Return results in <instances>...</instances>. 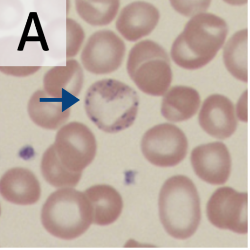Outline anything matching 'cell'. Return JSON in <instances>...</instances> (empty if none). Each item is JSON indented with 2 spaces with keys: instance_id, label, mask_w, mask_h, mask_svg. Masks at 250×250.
<instances>
[{
  "instance_id": "4",
  "label": "cell",
  "mask_w": 250,
  "mask_h": 250,
  "mask_svg": "<svg viewBox=\"0 0 250 250\" xmlns=\"http://www.w3.org/2000/svg\"><path fill=\"white\" fill-rule=\"evenodd\" d=\"M41 221L52 236L73 240L84 234L93 223L92 207L83 192L62 188L46 199L41 209Z\"/></svg>"
},
{
  "instance_id": "11",
  "label": "cell",
  "mask_w": 250,
  "mask_h": 250,
  "mask_svg": "<svg viewBox=\"0 0 250 250\" xmlns=\"http://www.w3.org/2000/svg\"><path fill=\"white\" fill-rule=\"evenodd\" d=\"M198 122L201 128L209 135L220 140L229 138L237 126L233 103L224 95H210L202 104Z\"/></svg>"
},
{
  "instance_id": "17",
  "label": "cell",
  "mask_w": 250,
  "mask_h": 250,
  "mask_svg": "<svg viewBox=\"0 0 250 250\" xmlns=\"http://www.w3.org/2000/svg\"><path fill=\"white\" fill-rule=\"evenodd\" d=\"M200 103V96L196 89L189 86L176 85L165 94L161 111L163 116L169 121L182 122L196 113Z\"/></svg>"
},
{
  "instance_id": "25",
  "label": "cell",
  "mask_w": 250,
  "mask_h": 250,
  "mask_svg": "<svg viewBox=\"0 0 250 250\" xmlns=\"http://www.w3.org/2000/svg\"><path fill=\"white\" fill-rule=\"evenodd\" d=\"M227 3H229L231 5H242L243 4H245V3L247 2V1H243V0H228L226 1Z\"/></svg>"
},
{
  "instance_id": "21",
  "label": "cell",
  "mask_w": 250,
  "mask_h": 250,
  "mask_svg": "<svg viewBox=\"0 0 250 250\" xmlns=\"http://www.w3.org/2000/svg\"><path fill=\"white\" fill-rule=\"evenodd\" d=\"M66 58L73 59L80 52L85 42V33L83 26L75 19L66 18Z\"/></svg>"
},
{
  "instance_id": "15",
  "label": "cell",
  "mask_w": 250,
  "mask_h": 250,
  "mask_svg": "<svg viewBox=\"0 0 250 250\" xmlns=\"http://www.w3.org/2000/svg\"><path fill=\"white\" fill-rule=\"evenodd\" d=\"M70 107L62 99L52 97L43 89H38L29 98L27 111L30 119L38 126L56 129L68 119Z\"/></svg>"
},
{
  "instance_id": "2",
  "label": "cell",
  "mask_w": 250,
  "mask_h": 250,
  "mask_svg": "<svg viewBox=\"0 0 250 250\" xmlns=\"http://www.w3.org/2000/svg\"><path fill=\"white\" fill-rule=\"evenodd\" d=\"M228 32L227 23L221 17L208 12L197 14L188 21L174 41L171 58L183 68H200L223 48Z\"/></svg>"
},
{
  "instance_id": "6",
  "label": "cell",
  "mask_w": 250,
  "mask_h": 250,
  "mask_svg": "<svg viewBox=\"0 0 250 250\" xmlns=\"http://www.w3.org/2000/svg\"><path fill=\"white\" fill-rule=\"evenodd\" d=\"M52 145L61 165L74 173H82L96 153L97 144L93 133L86 125L77 122L61 127Z\"/></svg>"
},
{
  "instance_id": "14",
  "label": "cell",
  "mask_w": 250,
  "mask_h": 250,
  "mask_svg": "<svg viewBox=\"0 0 250 250\" xmlns=\"http://www.w3.org/2000/svg\"><path fill=\"white\" fill-rule=\"evenodd\" d=\"M84 75L80 62L67 59L64 65L53 66L44 73L43 89L50 96L62 99L64 92L77 97L83 88Z\"/></svg>"
},
{
  "instance_id": "3",
  "label": "cell",
  "mask_w": 250,
  "mask_h": 250,
  "mask_svg": "<svg viewBox=\"0 0 250 250\" xmlns=\"http://www.w3.org/2000/svg\"><path fill=\"white\" fill-rule=\"evenodd\" d=\"M158 204L161 222L168 234L186 239L195 233L201 220L200 201L188 177L177 175L167 179L161 188Z\"/></svg>"
},
{
  "instance_id": "10",
  "label": "cell",
  "mask_w": 250,
  "mask_h": 250,
  "mask_svg": "<svg viewBox=\"0 0 250 250\" xmlns=\"http://www.w3.org/2000/svg\"><path fill=\"white\" fill-rule=\"evenodd\" d=\"M190 162L196 175L209 184L223 185L230 176L231 156L227 146L222 142L196 146L191 153Z\"/></svg>"
},
{
  "instance_id": "1",
  "label": "cell",
  "mask_w": 250,
  "mask_h": 250,
  "mask_svg": "<svg viewBox=\"0 0 250 250\" xmlns=\"http://www.w3.org/2000/svg\"><path fill=\"white\" fill-rule=\"evenodd\" d=\"M139 103L136 91L124 83L110 78L93 82L84 97L88 118L100 129L110 133L124 130L133 124Z\"/></svg>"
},
{
  "instance_id": "12",
  "label": "cell",
  "mask_w": 250,
  "mask_h": 250,
  "mask_svg": "<svg viewBox=\"0 0 250 250\" xmlns=\"http://www.w3.org/2000/svg\"><path fill=\"white\" fill-rule=\"evenodd\" d=\"M159 19V10L153 4L135 1L122 9L116 21V27L124 38L134 42L149 34Z\"/></svg>"
},
{
  "instance_id": "24",
  "label": "cell",
  "mask_w": 250,
  "mask_h": 250,
  "mask_svg": "<svg viewBox=\"0 0 250 250\" xmlns=\"http://www.w3.org/2000/svg\"><path fill=\"white\" fill-rule=\"evenodd\" d=\"M248 90L246 89L239 98L235 109L236 116L241 121L248 122Z\"/></svg>"
},
{
  "instance_id": "16",
  "label": "cell",
  "mask_w": 250,
  "mask_h": 250,
  "mask_svg": "<svg viewBox=\"0 0 250 250\" xmlns=\"http://www.w3.org/2000/svg\"><path fill=\"white\" fill-rule=\"evenodd\" d=\"M83 192L92 207L93 223L107 226L119 218L123 202L120 194L113 187L105 184L96 185Z\"/></svg>"
},
{
  "instance_id": "8",
  "label": "cell",
  "mask_w": 250,
  "mask_h": 250,
  "mask_svg": "<svg viewBox=\"0 0 250 250\" xmlns=\"http://www.w3.org/2000/svg\"><path fill=\"white\" fill-rule=\"evenodd\" d=\"M125 53V44L115 33L108 29L99 30L85 41L80 52V63L90 74H108L119 68Z\"/></svg>"
},
{
  "instance_id": "9",
  "label": "cell",
  "mask_w": 250,
  "mask_h": 250,
  "mask_svg": "<svg viewBox=\"0 0 250 250\" xmlns=\"http://www.w3.org/2000/svg\"><path fill=\"white\" fill-rule=\"evenodd\" d=\"M209 222L215 227L240 234L248 232V193L230 187L218 188L206 207Z\"/></svg>"
},
{
  "instance_id": "13",
  "label": "cell",
  "mask_w": 250,
  "mask_h": 250,
  "mask_svg": "<svg viewBox=\"0 0 250 250\" xmlns=\"http://www.w3.org/2000/svg\"><path fill=\"white\" fill-rule=\"evenodd\" d=\"M0 192L6 201L18 205H31L40 199L38 180L30 170L14 167L7 170L0 181Z\"/></svg>"
},
{
  "instance_id": "19",
  "label": "cell",
  "mask_w": 250,
  "mask_h": 250,
  "mask_svg": "<svg viewBox=\"0 0 250 250\" xmlns=\"http://www.w3.org/2000/svg\"><path fill=\"white\" fill-rule=\"evenodd\" d=\"M120 5L118 0H76L74 6L79 18L91 26L110 24L116 16Z\"/></svg>"
},
{
  "instance_id": "18",
  "label": "cell",
  "mask_w": 250,
  "mask_h": 250,
  "mask_svg": "<svg viewBox=\"0 0 250 250\" xmlns=\"http://www.w3.org/2000/svg\"><path fill=\"white\" fill-rule=\"evenodd\" d=\"M222 57L228 71L236 79L248 82V29L236 31L227 40Z\"/></svg>"
},
{
  "instance_id": "22",
  "label": "cell",
  "mask_w": 250,
  "mask_h": 250,
  "mask_svg": "<svg viewBox=\"0 0 250 250\" xmlns=\"http://www.w3.org/2000/svg\"><path fill=\"white\" fill-rule=\"evenodd\" d=\"M210 2V0L170 1L171 6L176 11L185 16L192 17L206 12Z\"/></svg>"
},
{
  "instance_id": "20",
  "label": "cell",
  "mask_w": 250,
  "mask_h": 250,
  "mask_svg": "<svg viewBox=\"0 0 250 250\" xmlns=\"http://www.w3.org/2000/svg\"><path fill=\"white\" fill-rule=\"evenodd\" d=\"M42 174L45 180L56 188H71L79 182L81 173L72 172L60 163L52 145L44 152L41 163Z\"/></svg>"
},
{
  "instance_id": "23",
  "label": "cell",
  "mask_w": 250,
  "mask_h": 250,
  "mask_svg": "<svg viewBox=\"0 0 250 250\" xmlns=\"http://www.w3.org/2000/svg\"><path fill=\"white\" fill-rule=\"evenodd\" d=\"M41 68V66H1L0 72L7 76L23 78L34 75Z\"/></svg>"
},
{
  "instance_id": "7",
  "label": "cell",
  "mask_w": 250,
  "mask_h": 250,
  "mask_svg": "<svg viewBox=\"0 0 250 250\" xmlns=\"http://www.w3.org/2000/svg\"><path fill=\"white\" fill-rule=\"evenodd\" d=\"M141 147L144 156L150 163L158 167H170L184 159L188 142L181 129L174 125L164 123L146 132Z\"/></svg>"
},
{
  "instance_id": "5",
  "label": "cell",
  "mask_w": 250,
  "mask_h": 250,
  "mask_svg": "<svg viewBox=\"0 0 250 250\" xmlns=\"http://www.w3.org/2000/svg\"><path fill=\"white\" fill-rule=\"evenodd\" d=\"M126 68L136 86L148 95H164L172 81L168 55L162 46L151 40L142 41L133 46Z\"/></svg>"
}]
</instances>
